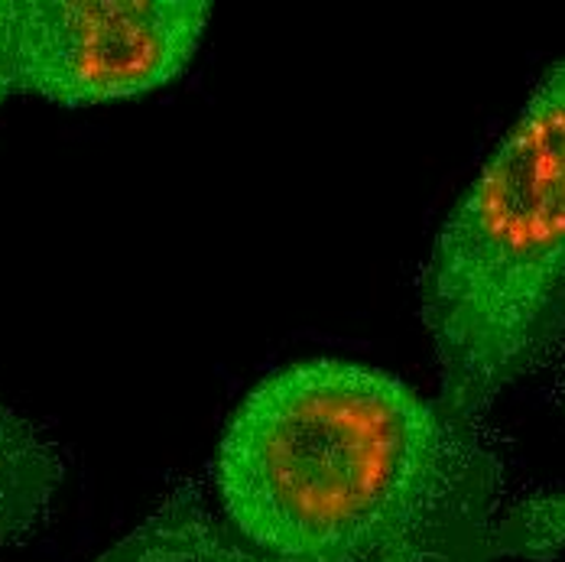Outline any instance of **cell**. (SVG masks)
Listing matches in <instances>:
<instances>
[{
  "label": "cell",
  "instance_id": "obj_1",
  "mask_svg": "<svg viewBox=\"0 0 565 562\" xmlns=\"http://www.w3.org/2000/svg\"><path fill=\"white\" fill-rule=\"evenodd\" d=\"M215 498L274 562H553L565 488L513 495L475 423L391 371L306 358L237 403Z\"/></svg>",
  "mask_w": 565,
  "mask_h": 562
},
{
  "label": "cell",
  "instance_id": "obj_2",
  "mask_svg": "<svg viewBox=\"0 0 565 562\" xmlns=\"http://www.w3.org/2000/svg\"><path fill=\"white\" fill-rule=\"evenodd\" d=\"M419 319L439 403L481 426L565 341V59L526 95L439 227Z\"/></svg>",
  "mask_w": 565,
  "mask_h": 562
},
{
  "label": "cell",
  "instance_id": "obj_3",
  "mask_svg": "<svg viewBox=\"0 0 565 562\" xmlns=\"http://www.w3.org/2000/svg\"><path fill=\"white\" fill-rule=\"evenodd\" d=\"M209 0H10L17 95L95 108L175 82L212 23Z\"/></svg>",
  "mask_w": 565,
  "mask_h": 562
},
{
  "label": "cell",
  "instance_id": "obj_4",
  "mask_svg": "<svg viewBox=\"0 0 565 562\" xmlns=\"http://www.w3.org/2000/svg\"><path fill=\"white\" fill-rule=\"evenodd\" d=\"M92 562H274L212 510L195 488H175Z\"/></svg>",
  "mask_w": 565,
  "mask_h": 562
},
{
  "label": "cell",
  "instance_id": "obj_5",
  "mask_svg": "<svg viewBox=\"0 0 565 562\" xmlns=\"http://www.w3.org/2000/svg\"><path fill=\"white\" fill-rule=\"evenodd\" d=\"M62 485V449L40 423L0 400V553L36 537Z\"/></svg>",
  "mask_w": 565,
  "mask_h": 562
},
{
  "label": "cell",
  "instance_id": "obj_6",
  "mask_svg": "<svg viewBox=\"0 0 565 562\" xmlns=\"http://www.w3.org/2000/svg\"><path fill=\"white\" fill-rule=\"evenodd\" d=\"M17 95L13 53H10V0H0V105Z\"/></svg>",
  "mask_w": 565,
  "mask_h": 562
}]
</instances>
